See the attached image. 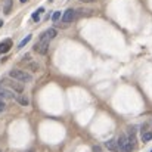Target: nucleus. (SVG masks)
Segmentation results:
<instances>
[{"instance_id":"21","label":"nucleus","mask_w":152,"mask_h":152,"mask_svg":"<svg viewBox=\"0 0 152 152\" xmlns=\"http://www.w3.org/2000/svg\"><path fill=\"white\" fill-rule=\"evenodd\" d=\"M1 25H3V21H0V27H1Z\"/></svg>"},{"instance_id":"11","label":"nucleus","mask_w":152,"mask_h":152,"mask_svg":"<svg viewBox=\"0 0 152 152\" xmlns=\"http://www.w3.org/2000/svg\"><path fill=\"white\" fill-rule=\"evenodd\" d=\"M117 142H118V146H120V149H121V148L129 142V139H127V136H126V134H121V136L118 137V140H117Z\"/></svg>"},{"instance_id":"22","label":"nucleus","mask_w":152,"mask_h":152,"mask_svg":"<svg viewBox=\"0 0 152 152\" xmlns=\"http://www.w3.org/2000/svg\"><path fill=\"white\" fill-rule=\"evenodd\" d=\"M19 1H22V3H25V1H27V0H19Z\"/></svg>"},{"instance_id":"19","label":"nucleus","mask_w":152,"mask_h":152,"mask_svg":"<svg viewBox=\"0 0 152 152\" xmlns=\"http://www.w3.org/2000/svg\"><path fill=\"white\" fill-rule=\"evenodd\" d=\"M3 109H4V103H3V101L0 99V112H1Z\"/></svg>"},{"instance_id":"16","label":"nucleus","mask_w":152,"mask_h":152,"mask_svg":"<svg viewBox=\"0 0 152 152\" xmlns=\"http://www.w3.org/2000/svg\"><path fill=\"white\" fill-rule=\"evenodd\" d=\"M59 18H61V12H55V13L52 15V19H53V22H56Z\"/></svg>"},{"instance_id":"3","label":"nucleus","mask_w":152,"mask_h":152,"mask_svg":"<svg viewBox=\"0 0 152 152\" xmlns=\"http://www.w3.org/2000/svg\"><path fill=\"white\" fill-rule=\"evenodd\" d=\"M75 18H77V12H75L74 9H68V10H65V13L62 15V21H64L65 24L72 22Z\"/></svg>"},{"instance_id":"23","label":"nucleus","mask_w":152,"mask_h":152,"mask_svg":"<svg viewBox=\"0 0 152 152\" xmlns=\"http://www.w3.org/2000/svg\"><path fill=\"white\" fill-rule=\"evenodd\" d=\"M151 152H152V151H151Z\"/></svg>"},{"instance_id":"13","label":"nucleus","mask_w":152,"mask_h":152,"mask_svg":"<svg viewBox=\"0 0 152 152\" xmlns=\"http://www.w3.org/2000/svg\"><path fill=\"white\" fill-rule=\"evenodd\" d=\"M133 148H134V146H133L130 142H127V143H126V145L120 149V151H121V152H132V151H133Z\"/></svg>"},{"instance_id":"1","label":"nucleus","mask_w":152,"mask_h":152,"mask_svg":"<svg viewBox=\"0 0 152 152\" xmlns=\"http://www.w3.org/2000/svg\"><path fill=\"white\" fill-rule=\"evenodd\" d=\"M9 77L13 80H18V81H31V75L25 71H21V69H12L9 72Z\"/></svg>"},{"instance_id":"12","label":"nucleus","mask_w":152,"mask_h":152,"mask_svg":"<svg viewBox=\"0 0 152 152\" xmlns=\"http://www.w3.org/2000/svg\"><path fill=\"white\" fill-rule=\"evenodd\" d=\"M142 140H143V142H151L152 132H143V133H142Z\"/></svg>"},{"instance_id":"6","label":"nucleus","mask_w":152,"mask_h":152,"mask_svg":"<svg viewBox=\"0 0 152 152\" xmlns=\"http://www.w3.org/2000/svg\"><path fill=\"white\" fill-rule=\"evenodd\" d=\"M136 132H137V130H136L134 126H132V127L127 130V139H129V142H130L133 146H134L136 142H137V140H136Z\"/></svg>"},{"instance_id":"15","label":"nucleus","mask_w":152,"mask_h":152,"mask_svg":"<svg viewBox=\"0 0 152 152\" xmlns=\"http://www.w3.org/2000/svg\"><path fill=\"white\" fill-rule=\"evenodd\" d=\"M30 40H31V36H27V37H25V39H24V40L19 43V46H18V48H19V49H21V48H24V46H25V45H27Z\"/></svg>"},{"instance_id":"10","label":"nucleus","mask_w":152,"mask_h":152,"mask_svg":"<svg viewBox=\"0 0 152 152\" xmlns=\"http://www.w3.org/2000/svg\"><path fill=\"white\" fill-rule=\"evenodd\" d=\"M10 9H12V0H4V3H3V12L7 15V13H10Z\"/></svg>"},{"instance_id":"20","label":"nucleus","mask_w":152,"mask_h":152,"mask_svg":"<svg viewBox=\"0 0 152 152\" xmlns=\"http://www.w3.org/2000/svg\"><path fill=\"white\" fill-rule=\"evenodd\" d=\"M80 1H83V3H93V1H96V0H80Z\"/></svg>"},{"instance_id":"18","label":"nucleus","mask_w":152,"mask_h":152,"mask_svg":"<svg viewBox=\"0 0 152 152\" xmlns=\"http://www.w3.org/2000/svg\"><path fill=\"white\" fill-rule=\"evenodd\" d=\"M93 152H102L101 146H93Z\"/></svg>"},{"instance_id":"8","label":"nucleus","mask_w":152,"mask_h":152,"mask_svg":"<svg viewBox=\"0 0 152 152\" xmlns=\"http://www.w3.org/2000/svg\"><path fill=\"white\" fill-rule=\"evenodd\" d=\"M10 48H12V40H4V42H1L0 43V53H6V52L10 50Z\"/></svg>"},{"instance_id":"14","label":"nucleus","mask_w":152,"mask_h":152,"mask_svg":"<svg viewBox=\"0 0 152 152\" xmlns=\"http://www.w3.org/2000/svg\"><path fill=\"white\" fill-rule=\"evenodd\" d=\"M16 99H18V102H19L21 105H24V106H25V105H28V99H27V96H24V95L18 96Z\"/></svg>"},{"instance_id":"7","label":"nucleus","mask_w":152,"mask_h":152,"mask_svg":"<svg viewBox=\"0 0 152 152\" xmlns=\"http://www.w3.org/2000/svg\"><path fill=\"white\" fill-rule=\"evenodd\" d=\"M105 146L109 149L111 152H118L120 151V146H118V142L117 140H114V139H109V140H106L105 142Z\"/></svg>"},{"instance_id":"4","label":"nucleus","mask_w":152,"mask_h":152,"mask_svg":"<svg viewBox=\"0 0 152 152\" xmlns=\"http://www.w3.org/2000/svg\"><path fill=\"white\" fill-rule=\"evenodd\" d=\"M6 86H9L10 89H13L15 92H18V93H22V90H24V86L22 84H19V83H16V81H10V80H1Z\"/></svg>"},{"instance_id":"2","label":"nucleus","mask_w":152,"mask_h":152,"mask_svg":"<svg viewBox=\"0 0 152 152\" xmlns=\"http://www.w3.org/2000/svg\"><path fill=\"white\" fill-rule=\"evenodd\" d=\"M34 50L37 52V53H40V55H46L48 50H49V42H46V40H40V42L34 46Z\"/></svg>"},{"instance_id":"17","label":"nucleus","mask_w":152,"mask_h":152,"mask_svg":"<svg viewBox=\"0 0 152 152\" xmlns=\"http://www.w3.org/2000/svg\"><path fill=\"white\" fill-rule=\"evenodd\" d=\"M33 21H36V22H39V21H40V13H39V12L33 13Z\"/></svg>"},{"instance_id":"9","label":"nucleus","mask_w":152,"mask_h":152,"mask_svg":"<svg viewBox=\"0 0 152 152\" xmlns=\"http://www.w3.org/2000/svg\"><path fill=\"white\" fill-rule=\"evenodd\" d=\"M13 98V93L10 90H6L3 87H0V99H12Z\"/></svg>"},{"instance_id":"5","label":"nucleus","mask_w":152,"mask_h":152,"mask_svg":"<svg viewBox=\"0 0 152 152\" xmlns=\"http://www.w3.org/2000/svg\"><path fill=\"white\" fill-rule=\"evenodd\" d=\"M56 34H58V31L55 30V28H49V30H46L42 36H40V40H46V42H50L52 39H55L56 37Z\"/></svg>"}]
</instances>
